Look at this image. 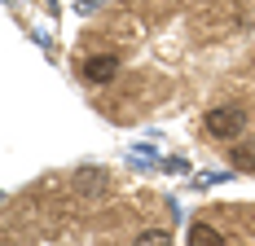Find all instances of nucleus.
Wrapping results in <instances>:
<instances>
[{
	"label": "nucleus",
	"mask_w": 255,
	"mask_h": 246,
	"mask_svg": "<svg viewBox=\"0 0 255 246\" xmlns=\"http://www.w3.org/2000/svg\"><path fill=\"white\" fill-rule=\"evenodd\" d=\"M189 246H225V238H220L211 224H194V229H189Z\"/></svg>",
	"instance_id": "nucleus-3"
},
{
	"label": "nucleus",
	"mask_w": 255,
	"mask_h": 246,
	"mask_svg": "<svg viewBox=\"0 0 255 246\" xmlns=\"http://www.w3.org/2000/svg\"><path fill=\"white\" fill-rule=\"evenodd\" d=\"M119 75V57L115 53H93L88 62H84V79L88 84H110Z\"/></svg>",
	"instance_id": "nucleus-2"
},
{
	"label": "nucleus",
	"mask_w": 255,
	"mask_h": 246,
	"mask_svg": "<svg viewBox=\"0 0 255 246\" xmlns=\"http://www.w3.org/2000/svg\"><path fill=\"white\" fill-rule=\"evenodd\" d=\"M136 246H172V233H167V229H145V233L136 238Z\"/></svg>",
	"instance_id": "nucleus-4"
},
{
	"label": "nucleus",
	"mask_w": 255,
	"mask_h": 246,
	"mask_svg": "<svg viewBox=\"0 0 255 246\" xmlns=\"http://www.w3.org/2000/svg\"><path fill=\"white\" fill-rule=\"evenodd\" d=\"M233 167L251 172V167H255V145H238V149H233Z\"/></svg>",
	"instance_id": "nucleus-5"
},
{
	"label": "nucleus",
	"mask_w": 255,
	"mask_h": 246,
	"mask_svg": "<svg viewBox=\"0 0 255 246\" xmlns=\"http://www.w3.org/2000/svg\"><path fill=\"white\" fill-rule=\"evenodd\" d=\"M247 127V110L242 106H216V110H207V132L211 136H238Z\"/></svg>",
	"instance_id": "nucleus-1"
}]
</instances>
